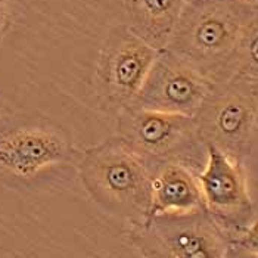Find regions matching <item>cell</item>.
<instances>
[{
	"instance_id": "obj_1",
	"label": "cell",
	"mask_w": 258,
	"mask_h": 258,
	"mask_svg": "<svg viewBox=\"0 0 258 258\" xmlns=\"http://www.w3.org/2000/svg\"><path fill=\"white\" fill-rule=\"evenodd\" d=\"M239 0H187L167 47L211 83L230 79V60L251 15Z\"/></svg>"
},
{
	"instance_id": "obj_2",
	"label": "cell",
	"mask_w": 258,
	"mask_h": 258,
	"mask_svg": "<svg viewBox=\"0 0 258 258\" xmlns=\"http://www.w3.org/2000/svg\"><path fill=\"white\" fill-rule=\"evenodd\" d=\"M77 171L87 194L103 210L133 226L148 220L154 170L118 136L87 148Z\"/></svg>"
},
{
	"instance_id": "obj_3",
	"label": "cell",
	"mask_w": 258,
	"mask_h": 258,
	"mask_svg": "<svg viewBox=\"0 0 258 258\" xmlns=\"http://www.w3.org/2000/svg\"><path fill=\"white\" fill-rule=\"evenodd\" d=\"M194 121L205 148L243 164L258 124V84L235 77L214 83Z\"/></svg>"
},
{
	"instance_id": "obj_4",
	"label": "cell",
	"mask_w": 258,
	"mask_h": 258,
	"mask_svg": "<svg viewBox=\"0 0 258 258\" xmlns=\"http://www.w3.org/2000/svg\"><path fill=\"white\" fill-rule=\"evenodd\" d=\"M118 138L152 170L165 162L204 167L207 149L201 143L194 117L128 106L117 115Z\"/></svg>"
},
{
	"instance_id": "obj_5",
	"label": "cell",
	"mask_w": 258,
	"mask_h": 258,
	"mask_svg": "<svg viewBox=\"0 0 258 258\" xmlns=\"http://www.w3.org/2000/svg\"><path fill=\"white\" fill-rule=\"evenodd\" d=\"M132 239L142 258H224L230 246V233L207 210L148 219Z\"/></svg>"
},
{
	"instance_id": "obj_6",
	"label": "cell",
	"mask_w": 258,
	"mask_h": 258,
	"mask_svg": "<svg viewBox=\"0 0 258 258\" xmlns=\"http://www.w3.org/2000/svg\"><path fill=\"white\" fill-rule=\"evenodd\" d=\"M158 52L127 25L109 31L100 47L95 76L96 95L106 111L118 115L133 105Z\"/></svg>"
},
{
	"instance_id": "obj_7",
	"label": "cell",
	"mask_w": 258,
	"mask_h": 258,
	"mask_svg": "<svg viewBox=\"0 0 258 258\" xmlns=\"http://www.w3.org/2000/svg\"><path fill=\"white\" fill-rule=\"evenodd\" d=\"M213 84L189 62L162 49L132 106L195 117Z\"/></svg>"
},
{
	"instance_id": "obj_8",
	"label": "cell",
	"mask_w": 258,
	"mask_h": 258,
	"mask_svg": "<svg viewBox=\"0 0 258 258\" xmlns=\"http://www.w3.org/2000/svg\"><path fill=\"white\" fill-rule=\"evenodd\" d=\"M205 149L207 159L198 173L205 210L232 238L248 224L252 213L245 168L213 146Z\"/></svg>"
},
{
	"instance_id": "obj_9",
	"label": "cell",
	"mask_w": 258,
	"mask_h": 258,
	"mask_svg": "<svg viewBox=\"0 0 258 258\" xmlns=\"http://www.w3.org/2000/svg\"><path fill=\"white\" fill-rule=\"evenodd\" d=\"M74 157L73 146L58 132L21 128L0 138V167L20 177H31Z\"/></svg>"
},
{
	"instance_id": "obj_10",
	"label": "cell",
	"mask_w": 258,
	"mask_h": 258,
	"mask_svg": "<svg viewBox=\"0 0 258 258\" xmlns=\"http://www.w3.org/2000/svg\"><path fill=\"white\" fill-rule=\"evenodd\" d=\"M205 210L198 173L181 162H165L154 170L149 217L186 216Z\"/></svg>"
},
{
	"instance_id": "obj_11",
	"label": "cell",
	"mask_w": 258,
	"mask_h": 258,
	"mask_svg": "<svg viewBox=\"0 0 258 258\" xmlns=\"http://www.w3.org/2000/svg\"><path fill=\"white\" fill-rule=\"evenodd\" d=\"M187 0H124L128 24L154 49L167 47Z\"/></svg>"
},
{
	"instance_id": "obj_12",
	"label": "cell",
	"mask_w": 258,
	"mask_h": 258,
	"mask_svg": "<svg viewBox=\"0 0 258 258\" xmlns=\"http://www.w3.org/2000/svg\"><path fill=\"white\" fill-rule=\"evenodd\" d=\"M258 84V8H254L239 34L230 60V79Z\"/></svg>"
},
{
	"instance_id": "obj_13",
	"label": "cell",
	"mask_w": 258,
	"mask_h": 258,
	"mask_svg": "<svg viewBox=\"0 0 258 258\" xmlns=\"http://www.w3.org/2000/svg\"><path fill=\"white\" fill-rule=\"evenodd\" d=\"M238 249L245 255L251 258H258V219L246 224L242 230L230 238L229 249Z\"/></svg>"
},
{
	"instance_id": "obj_14",
	"label": "cell",
	"mask_w": 258,
	"mask_h": 258,
	"mask_svg": "<svg viewBox=\"0 0 258 258\" xmlns=\"http://www.w3.org/2000/svg\"><path fill=\"white\" fill-rule=\"evenodd\" d=\"M6 24H8V3L6 0H0V37L5 33Z\"/></svg>"
},
{
	"instance_id": "obj_15",
	"label": "cell",
	"mask_w": 258,
	"mask_h": 258,
	"mask_svg": "<svg viewBox=\"0 0 258 258\" xmlns=\"http://www.w3.org/2000/svg\"><path fill=\"white\" fill-rule=\"evenodd\" d=\"M239 2L249 8H258V0H239Z\"/></svg>"
}]
</instances>
